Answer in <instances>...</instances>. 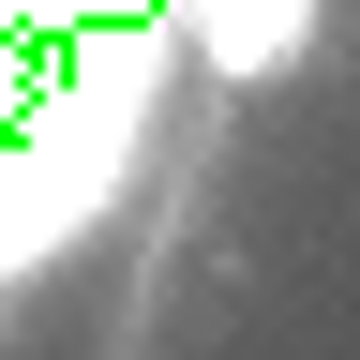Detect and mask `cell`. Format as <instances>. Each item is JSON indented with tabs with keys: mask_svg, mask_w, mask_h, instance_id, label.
<instances>
[{
	"mask_svg": "<svg viewBox=\"0 0 360 360\" xmlns=\"http://www.w3.org/2000/svg\"><path fill=\"white\" fill-rule=\"evenodd\" d=\"M150 75H165V45H150V30H90V60L45 75V105H30V120H0V270L45 255V240H75V225L120 195V150H135Z\"/></svg>",
	"mask_w": 360,
	"mask_h": 360,
	"instance_id": "cell-1",
	"label": "cell"
},
{
	"mask_svg": "<svg viewBox=\"0 0 360 360\" xmlns=\"http://www.w3.org/2000/svg\"><path fill=\"white\" fill-rule=\"evenodd\" d=\"M165 15H180V45L210 75H285L315 45V0H165Z\"/></svg>",
	"mask_w": 360,
	"mask_h": 360,
	"instance_id": "cell-2",
	"label": "cell"
}]
</instances>
